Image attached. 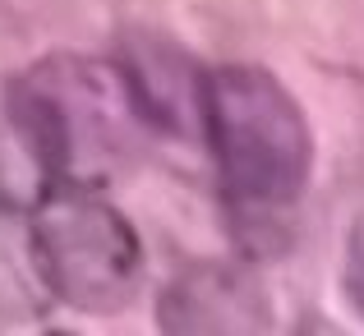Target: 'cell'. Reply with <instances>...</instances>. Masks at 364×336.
<instances>
[{"mask_svg": "<svg viewBox=\"0 0 364 336\" xmlns=\"http://www.w3.org/2000/svg\"><path fill=\"white\" fill-rule=\"evenodd\" d=\"M217 175L240 217L286 212L314 170L304 111L267 70L226 65L203 74V124Z\"/></svg>", "mask_w": 364, "mask_h": 336, "instance_id": "6da1fadb", "label": "cell"}, {"mask_svg": "<svg viewBox=\"0 0 364 336\" xmlns=\"http://www.w3.org/2000/svg\"><path fill=\"white\" fill-rule=\"evenodd\" d=\"M33 263L46 295L83 313H116L139 295L143 244L107 198L88 189H55L28 226Z\"/></svg>", "mask_w": 364, "mask_h": 336, "instance_id": "7a4b0ae2", "label": "cell"}, {"mask_svg": "<svg viewBox=\"0 0 364 336\" xmlns=\"http://www.w3.org/2000/svg\"><path fill=\"white\" fill-rule=\"evenodd\" d=\"M51 107L65 152V180H97L129 152V120H139L120 74H102L88 60H51L33 74Z\"/></svg>", "mask_w": 364, "mask_h": 336, "instance_id": "3957f363", "label": "cell"}, {"mask_svg": "<svg viewBox=\"0 0 364 336\" xmlns=\"http://www.w3.org/2000/svg\"><path fill=\"white\" fill-rule=\"evenodd\" d=\"M65 180V152L37 79H0V203L33 207Z\"/></svg>", "mask_w": 364, "mask_h": 336, "instance_id": "277c9868", "label": "cell"}, {"mask_svg": "<svg viewBox=\"0 0 364 336\" xmlns=\"http://www.w3.org/2000/svg\"><path fill=\"white\" fill-rule=\"evenodd\" d=\"M157 323L185 336H245L272 327V309L254 272L231 263H194L166 286Z\"/></svg>", "mask_w": 364, "mask_h": 336, "instance_id": "5b68a950", "label": "cell"}, {"mask_svg": "<svg viewBox=\"0 0 364 336\" xmlns=\"http://www.w3.org/2000/svg\"><path fill=\"white\" fill-rule=\"evenodd\" d=\"M120 79H124V92H129L139 120L161 124L171 134H189L203 124V74L166 37L134 33L124 42Z\"/></svg>", "mask_w": 364, "mask_h": 336, "instance_id": "8992f818", "label": "cell"}, {"mask_svg": "<svg viewBox=\"0 0 364 336\" xmlns=\"http://www.w3.org/2000/svg\"><path fill=\"white\" fill-rule=\"evenodd\" d=\"M37 291H46L33 263V239L0 203V318H23L37 309Z\"/></svg>", "mask_w": 364, "mask_h": 336, "instance_id": "52a82bcc", "label": "cell"}, {"mask_svg": "<svg viewBox=\"0 0 364 336\" xmlns=\"http://www.w3.org/2000/svg\"><path fill=\"white\" fill-rule=\"evenodd\" d=\"M341 286H346L350 309L364 318V217L355 222V230H350V239H346V267H341Z\"/></svg>", "mask_w": 364, "mask_h": 336, "instance_id": "ba28073f", "label": "cell"}]
</instances>
